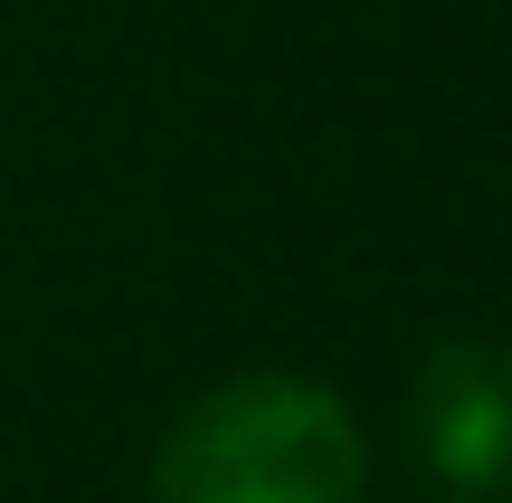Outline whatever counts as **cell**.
<instances>
[{
  "label": "cell",
  "instance_id": "6da1fadb",
  "mask_svg": "<svg viewBox=\"0 0 512 503\" xmlns=\"http://www.w3.org/2000/svg\"><path fill=\"white\" fill-rule=\"evenodd\" d=\"M370 437L304 371H238L171 418L143 503H361Z\"/></svg>",
  "mask_w": 512,
  "mask_h": 503
},
{
  "label": "cell",
  "instance_id": "7a4b0ae2",
  "mask_svg": "<svg viewBox=\"0 0 512 503\" xmlns=\"http://www.w3.org/2000/svg\"><path fill=\"white\" fill-rule=\"evenodd\" d=\"M408 447L446 494L512 485V352L503 342H437L408 380Z\"/></svg>",
  "mask_w": 512,
  "mask_h": 503
}]
</instances>
